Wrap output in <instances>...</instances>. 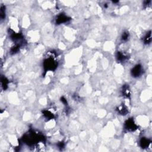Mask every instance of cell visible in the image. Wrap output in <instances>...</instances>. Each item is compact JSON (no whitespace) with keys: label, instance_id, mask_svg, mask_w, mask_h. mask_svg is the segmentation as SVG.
Returning <instances> with one entry per match:
<instances>
[{"label":"cell","instance_id":"cell-6","mask_svg":"<svg viewBox=\"0 0 152 152\" xmlns=\"http://www.w3.org/2000/svg\"><path fill=\"white\" fill-rule=\"evenodd\" d=\"M116 110H117L118 113H120V115H126L128 113L127 108L124 105H121L119 106Z\"/></svg>","mask_w":152,"mask_h":152},{"label":"cell","instance_id":"cell-2","mask_svg":"<svg viewBox=\"0 0 152 152\" xmlns=\"http://www.w3.org/2000/svg\"><path fill=\"white\" fill-rule=\"evenodd\" d=\"M138 127L134 123L133 119H129L125 123V128L128 131H134L137 129Z\"/></svg>","mask_w":152,"mask_h":152},{"label":"cell","instance_id":"cell-5","mask_svg":"<svg viewBox=\"0 0 152 152\" xmlns=\"http://www.w3.org/2000/svg\"><path fill=\"white\" fill-rule=\"evenodd\" d=\"M150 143H151V141L148 140V138H142L140 140V146L143 148L148 147Z\"/></svg>","mask_w":152,"mask_h":152},{"label":"cell","instance_id":"cell-3","mask_svg":"<svg viewBox=\"0 0 152 152\" xmlns=\"http://www.w3.org/2000/svg\"><path fill=\"white\" fill-rule=\"evenodd\" d=\"M143 69L142 66L141 65L138 64L136 65V66L132 69L131 73V75L134 77H140L143 74Z\"/></svg>","mask_w":152,"mask_h":152},{"label":"cell","instance_id":"cell-12","mask_svg":"<svg viewBox=\"0 0 152 152\" xmlns=\"http://www.w3.org/2000/svg\"><path fill=\"white\" fill-rule=\"evenodd\" d=\"M5 7H1V18L4 19L5 17Z\"/></svg>","mask_w":152,"mask_h":152},{"label":"cell","instance_id":"cell-4","mask_svg":"<svg viewBox=\"0 0 152 152\" xmlns=\"http://www.w3.org/2000/svg\"><path fill=\"white\" fill-rule=\"evenodd\" d=\"M70 20V18H68L66 15L61 14L57 17V18L56 19V23H58V24H61V23L67 22V21Z\"/></svg>","mask_w":152,"mask_h":152},{"label":"cell","instance_id":"cell-10","mask_svg":"<svg viewBox=\"0 0 152 152\" xmlns=\"http://www.w3.org/2000/svg\"><path fill=\"white\" fill-rule=\"evenodd\" d=\"M43 113H44V115L46 116V118H49V119H52V118H53V113L50 112L49 111H44L43 112Z\"/></svg>","mask_w":152,"mask_h":152},{"label":"cell","instance_id":"cell-11","mask_svg":"<svg viewBox=\"0 0 152 152\" xmlns=\"http://www.w3.org/2000/svg\"><path fill=\"white\" fill-rule=\"evenodd\" d=\"M128 38H129V33L125 32L124 33H123V35H122L121 39L123 41H127L128 39Z\"/></svg>","mask_w":152,"mask_h":152},{"label":"cell","instance_id":"cell-8","mask_svg":"<svg viewBox=\"0 0 152 152\" xmlns=\"http://www.w3.org/2000/svg\"><path fill=\"white\" fill-rule=\"evenodd\" d=\"M122 93L124 96H126L128 98L130 95V90L129 89V87L128 86H124L122 90Z\"/></svg>","mask_w":152,"mask_h":152},{"label":"cell","instance_id":"cell-7","mask_svg":"<svg viewBox=\"0 0 152 152\" xmlns=\"http://www.w3.org/2000/svg\"><path fill=\"white\" fill-rule=\"evenodd\" d=\"M151 31H149L147 33L146 36L144 38V42L145 44H149L151 41Z\"/></svg>","mask_w":152,"mask_h":152},{"label":"cell","instance_id":"cell-9","mask_svg":"<svg viewBox=\"0 0 152 152\" xmlns=\"http://www.w3.org/2000/svg\"><path fill=\"white\" fill-rule=\"evenodd\" d=\"M116 58L118 61H124L127 58V56L125 55L124 54H123V53L120 52H118L117 53V56H116Z\"/></svg>","mask_w":152,"mask_h":152},{"label":"cell","instance_id":"cell-1","mask_svg":"<svg viewBox=\"0 0 152 152\" xmlns=\"http://www.w3.org/2000/svg\"><path fill=\"white\" fill-rule=\"evenodd\" d=\"M43 66L45 71H53L57 67V63L53 58H49L45 60Z\"/></svg>","mask_w":152,"mask_h":152}]
</instances>
